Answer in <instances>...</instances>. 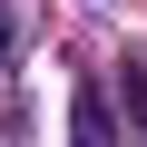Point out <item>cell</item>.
Returning a JSON list of instances; mask_svg holds the SVG:
<instances>
[{
	"label": "cell",
	"mask_w": 147,
	"mask_h": 147,
	"mask_svg": "<svg viewBox=\"0 0 147 147\" xmlns=\"http://www.w3.org/2000/svg\"><path fill=\"white\" fill-rule=\"evenodd\" d=\"M69 108H79V118H69V127H79V147H118V108H108L98 88H79Z\"/></svg>",
	"instance_id": "obj_1"
},
{
	"label": "cell",
	"mask_w": 147,
	"mask_h": 147,
	"mask_svg": "<svg viewBox=\"0 0 147 147\" xmlns=\"http://www.w3.org/2000/svg\"><path fill=\"white\" fill-rule=\"evenodd\" d=\"M118 88H127V118L147 127V59H127V69H118Z\"/></svg>",
	"instance_id": "obj_2"
},
{
	"label": "cell",
	"mask_w": 147,
	"mask_h": 147,
	"mask_svg": "<svg viewBox=\"0 0 147 147\" xmlns=\"http://www.w3.org/2000/svg\"><path fill=\"white\" fill-rule=\"evenodd\" d=\"M10 49H20V20H10V10H0V59H10Z\"/></svg>",
	"instance_id": "obj_3"
}]
</instances>
